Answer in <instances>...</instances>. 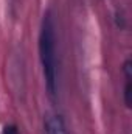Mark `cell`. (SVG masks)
I'll return each mask as SVG.
<instances>
[{"label":"cell","mask_w":132,"mask_h":134,"mask_svg":"<svg viewBox=\"0 0 132 134\" xmlns=\"http://www.w3.org/2000/svg\"><path fill=\"white\" fill-rule=\"evenodd\" d=\"M39 56L42 63V70L47 83V89L50 95L56 94V34H55V22L50 11L44 14L40 33H39Z\"/></svg>","instance_id":"1"},{"label":"cell","mask_w":132,"mask_h":134,"mask_svg":"<svg viewBox=\"0 0 132 134\" xmlns=\"http://www.w3.org/2000/svg\"><path fill=\"white\" fill-rule=\"evenodd\" d=\"M45 134H65L64 122L59 115H48L45 120Z\"/></svg>","instance_id":"2"},{"label":"cell","mask_w":132,"mask_h":134,"mask_svg":"<svg viewBox=\"0 0 132 134\" xmlns=\"http://www.w3.org/2000/svg\"><path fill=\"white\" fill-rule=\"evenodd\" d=\"M2 134H19V131H17V128L14 125H6L3 128V133Z\"/></svg>","instance_id":"3"}]
</instances>
